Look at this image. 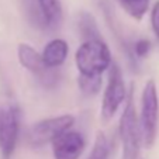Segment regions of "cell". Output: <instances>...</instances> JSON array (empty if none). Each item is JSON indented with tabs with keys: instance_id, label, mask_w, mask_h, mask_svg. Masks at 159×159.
I'll list each match as a JSON object with an SVG mask.
<instances>
[{
	"instance_id": "obj_1",
	"label": "cell",
	"mask_w": 159,
	"mask_h": 159,
	"mask_svg": "<svg viewBox=\"0 0 159 159\" xmlns=\"http://www.w3.org/2000/svg\"><path fill=\"white\" fill-rule=\"evenodd\" d=\"M75 63L79 75L102 76L113 63L110 48L103 39L83 41L75 54Z\"/></svg>"
},
{
	"instance_id": "obj_2",
	"label": "cell",
	"mask_w": 159,
	"mask_h": 159,
	"mask_svg": "<svg viewBox=\"0 0 159 159\" xmlns=\"http://www.w3.org/2000/svg\"><path fill=\"white\" fill-rule=\"evenodd\" d=\"M118 134H120L121 145H123V158L121 159H138L139 151H141L142 134L139 121L137 118L134 100H132V92L127 99V104L120 117Z\"/></svg>"
},
{
	"instance_id": "obj_3",
	"label": "cell",
	"mask_w": 159,
	"mask_h": 159,
	"mask_svg": "<svg viewBox=\"0 0 159 159\" xmlns=\"http://www.w3.org/2000/svg\"><path fill=\"white\" fill-rule=\"evenodd\" d=\"M158 118H159V99L158 89L155 82L151 79L145 83L141 94V127L142 142L147 148H152L156 141V131H158Z\"/></svg>"
},
{
	"instance_id": "obj_4",
	"label": "cell",
	"mask_w": 159,
	"mask_h": 159,
	"mask_svg": "<svg viewBox=\"0 0 159 159\" xmlns=\"http://www.w3.org/2000/svg\"><path fill=\"white\" fill-rule=\"evenodd\" d=\"M73 124H75V117L70 114L57 116V117H49L37 121L28 132L30 144L38 148L47 144H52L58 137L69 131Z\"/></svg>"
},
{
	"instance_id": "obj_5",
	"label": "cell",
	"mask_w": 159,
	"mask_h": 159,
	"mask_svg": "<svg viewBox=\"0 0 159 159\" xmlns=\"http://www.w3.org/2000/svg\"><path fill=\"white\" fill-rule=\"evenodd\" d=\"M127 99V87L124 83L123 73H121L120 66L116 62L111 63L108 69V80L106 86L104 94H103L102 102V113L100 117L104 123L110 121L120 108L121 103Z\"/></svg>"
},
{
	"instance_id": "obj_6",
	"label": "cell",
	"mask_w": 159,
	"mask_h": 159,
	"mask_svg": "<svg viewBox=\"0 0 159 159\" xmlns=\"http://www.w3.org/2000/svg\"><path fill=\"white\" fill-rule=\"evenodd\" d=\"M20 132V108L11 102L4 103V113L0 128V153L3 159H10L16 149Z\"/></svg>"
},
{
	"instance_id": "obj_7",
	"label": "cell",
	"mask_w": 159,
	"mask_h": 159,
	"mask_svg": "<svg viewBox=\"0 0 159 159\" xmlns=\"http://www.w3.org/2000/svg\"><path fill=\"white\" fill-rule=\"evenodd\" d=\"M86 147V139L79 131H66L51 144L54 159H79Z\"/></svg>"
},
{
	"instance_id": "obj_8",
	"label": "cell",
	"mask_w": 159,
	"mask_h": 159,
	"mask_svg": "<svg viewBox=\"0 0 159 159\" xmlns=\"http://www.w3.org/2000/svg\"><path fill=\"white\" fill-rule=\"evenodd\" d=\"M17 57L18 62L23 68L28 70V72L34 73V75L39 76V79H42L45 76V73L48 72V68L44 65L41 54L35 51V49L28 44H20L17 48Z\"/></svg>"
},
{
	"instance_id": "obj_9",
	"label": "cell",
	"mask_w": 159,
	"mask_h": 159,
	"mask_svg": "<svg viewBox=\"0 0 159 159\" xmlns=\"http://www.w3.org/2000/svg\"><path fill=\"white\" fill-rule=\"evenodd\" d=\"M68 52H69V47H68V42L65 39H62V38L51 39L48 44L45 45L44 51L41 54L44 65L48 69L59 68L66 61Z\"/></svg>"
},
{
	"instance_id": "obj_10",
	"label": "cell",
	"mask_w": 159,
	"mask_h": 159,
	"mask_svg": "<svg viewBox=\"0 0 159 159\" xmlns=\"http://www.w3.org/2000/svg\"><path fill=\"white\" fill-rule=\"evenodd\" d=\"M39 13L42 16L45 28L55 30L63 21V10L61 0H37Z\"/></svg>"
},
{
	"instance_id": "obj_11",
	"label": "cell",
	"mask_w": 159,
	"mask_h": 159,
	"mask_svg": "<svg viewBox=\"0 0 159 159\" xmlns=\"http://www.w3.org/2000/svg\"><path fill=\"white\" fill-rule=\"evenodd\" d=\"M79 31H80V35L84 41L102 39L100 31L97 28V23L90 13H86V11L80 13V16H79Z\"/></svg>"
},
{
	"instance_id": "obj_12",
	"label": "cell",
	"mask_w": 159,
	"mask_h": 159,
	"mask_svg": "<svg viewBox=\"0 0 159 159\" xmlns=\"http://www.w3.org/2000/svg\"><path fill=\"white\" fill-rule=\"evenodd\" d=\"M118 3L127 14L139 21L147 13L149 0H118Z\"/></svg>"
},
{
	"instance_id": "obj_13",
	"label": "cell",
	"mask_w": 159,
	"mask_h": 159,
	"mask_svg": "<svg viewBox=\"0 0 159 159\" xmlns=\"http://www.w3.org/2000/svg\"><path fill=\"white\" fill-rule=\"evenodd\" d=\"M78 84L80 92L84 96H94L100 92L103 84L102 76H83L79 75L78 78Z\"/></svg>"
},
{
	"instance_id": "obj_14",
	"label": "cell",
	"mask_w": 159,
	"mask_h": 159,
	"mask_svg": "<svg viewBox=\"0 0 159 159\" xmlns=\"http://www.w3.org/2000/svg\"><path fill=\"white\" fill-rule=\"evenodd\" d=\"M108 153H110V145H108V139L106 137L104 132L99 131L96 134V139L93 144V149L90 152V156L87 159H108Z\"/></svg>"
},
{
	"instance_id": "obj_15",
	"label": "cell",
	"mask_w": 159,
	"mask_h": 159,
	"mask_svg": "<svg viewBox=\"0 0 159 159\" xmlns=\"http://www.w3.org/2000/svg\"><path fill=\"white\" fill-rule=\"evenodd\" d=\"M151 51V42L149 39L141 38L134 44V52L138 58H145Z\"/></svg>"
},
{
	"instance_id": "obj_16",
	"label": "cell",
	"mask_w": 159,
	"mask_h": 159,
	"mask_svg": "<svg viewBox=\"0 0 159 159\" xmlns=\"http://www.w3.org/2000/svg\"><path fill=\"white\" fill-rule=\"evenodd\" d=\"M151 27L155 37L159 39V0L153 4L152 11H151Z\"/></svg>"
},
{
	"instance_id": "obj_17",
	"label": "cell",
	"mask_w": 159,
	"mask_h": 159,
	"mask_svg": "<svg viewBox=\"0 0 159 159\" xmlns=\"http://www.w3.org/2000/svg\"><path fill=\"white\" fill-rule=\"evenodd\" d=\"M3 113H4V103H0V128H2V121H3Z\"/></svg>"
}]
</instances>
